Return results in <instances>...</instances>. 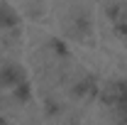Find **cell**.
I'll return each mask as SVG.
<instances>
[{
	"label": "cell",
	"mask_w": 127,
	"mask_h": 125,
	"mask_svg": "<svg viewBox=\"0 0 127 125\" xmlns=\"http://www.w3.org/2000/svg\"><path fill=\"white\" fill-rule=\"evenodd\" d=\"M25 69L15 62H5L0 66V83H5V86H10V88H17V86H22L25 83Z\"/></svg>",
	"instance_id": "cell-1"
},
{
	"label": "cell",
	"mask_w": 127,
	"mask_h": 125,
	"mask_svg": "<svg viewBox=\"0 0 127 125\" xmlns=\"http://www.w3.org/2000/svg\"><path fill=\"white\" fill-rule=\"evenodd\" d=\"M15 25H17V12H15V7H10V5L0 2V27L10 30V27H15Z\"/></svg>",
	"instance_id": "cell-2"
}]
</instances>
